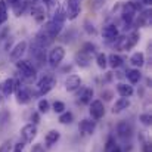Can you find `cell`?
Segmentation results:
<instances>
[{
	"instance_id": "1",
	"label": "cell",
	"mask_w": 152,
	"mask_h": 152,
	"mask_svg": "<svg viewBox=\"0 0 152 152\" xmlns=\"http://www.w3.org/2000/svg\"><path fill=\"white\" fill-rule=\"evenodd\" d=\"M140 40V34L139 31H133L130 33L129 36H121V37H117L115 39V49L117 50H123L127 52L130 49H133Z\"/></svg>"
},
{
	"instance_id": "2",
	"label": "cell",
	"mask_w": 152,
	"mask_h": 152,
	"mask_svg": "<svg viewBox=\"0 0 152 152\" xmlns=\"http://www.w3.org/2000/svg\"><path fill=\"white\" fill-rule=\"evenodd\" d=\"M55 84H56V78H55L52 74H43L42 78H40V80L37 81V84H36V87L39 89V93H37V95L43 96V95L49 93L52 89L55 87Z\"/></svg>"
},
{
	"instance_id": "3",
	"label": "cell",
	"mask_w": 152,
	"mask_h": 152,
	"mask_svg": "<svg viewBox=\"0 0 152 152\" xmlns=\"http://www.w3.org/2000/svg\"><path fill=\"white\" fill-rule=\"evenodd\" d=\"M16 68H18V71L21 72V75L24 77V78H27V80H33V78H36V66L30 62V61H27V59H19V61H16Z\"/></svg>"
},
{
	"instance_id": "4",
	"label": "cell",
	"mask_w": 152,
	"mask_h": 152,
	"mask_svg": "<svg viewBox=\"0 0 152 152\" xmlns=\"http://www.w3.org/2000/svg\"><path fill=\"white\" fill-rule=\"evenodd\" d=\"M89 112H90V117L96 121V120H101L105 115V105L101 99H95L89 103Z\"/></svg>"
},
{
	"instance_id": "5",
	"label": "cell",
	"mask_w": 152,
	"mask_h": 152,
	"mask_svg": "<svg viewBox=\"0 0 152 152\" xmlns=\"http://www.w3.org/2000/svg\"><path fill=\"white\" fill-rule=\"evenodd\" d=\"M115 132H117V136L123 140H129L133 136V127L127 121H120L115 127Z\"/></svg>"
},
{
	"instance_id": "6",
	"label": "cell",
	"mask_w": 152,
	"mask_h": 152,
	"mask_svg": "<svg viewBox=\"0 0 152 152\" xmlns=\"http://www.w3.org/2000/svg\"><path fill=\"white\" fill-rule=\"evenodd\" d=\"M80 3H81V0H66V6H65V9H66V19L74 21L80 15V10H81Z\"/></svg>"
},
{
	"instance_id": "7",
	"label": "cell",
	"mask_w": 152,
	"mask_h": 152,
	"mask_svg": "<svg viewBox=\"0 0 152 152\" xmlns=\"http://www.w3.org/2000/svg\"><path fill=\"white\" fill-rule=\"evenodd\" d=\"M64 58H65V49L62 46L52 48V50L49 52V64H50V66H53V68L58 66L62 62Z\"/></svg>"
},
{
	"instance_id": "8",
	"label": "cell",
	"mask_w": 152,
	"mask_h": 152,
	"mask_svg": "<svg viewBox=\"0 0 152 152\" xmlns=\"http://www.w3.org/2000/svg\"><path fill=\"white\" fill-rule=\"evenodd\" d=\"M53 43V39L49 36V33L46 30H40L37 34H36V39H34V45L42 48V49H46L48 46H50Z\"/></svg>"
},
{
	"instance_id": "9",
	"label": "cell",
	"mask_w": 152,
	"mask_h": 152,
	"mask_svg": "<svg viewBox=\"0 0 152 152\" xmlns=\"http://www.w3.org/2000/svg\"><path fill=\"white\" fill-rule=\"evenodd\" d=\"M21 136H22V139H24L25 142L31 143V142L36 139V136H37V126L33 124V123L25 124V126L21 129Z\"/></svg>"
},
{
	"instance_id": "10",
	"label": "cell",
	"mask_w": 152,
	"mask_h": 152,
	"mask_svg": "<svg viewBox=\"0 0 152 152\" xmlns=\"http://www.w3.org/2000/svg\"><path fill=\"white\" fill-rule=\"evenodd\" d=\"M78 130H80V133H83L86 136H92L96 132V121L95 120H90V118H84V120L80 121Z\"/></svg>"
},
{
	"instance_id": "11",
	"label": "cell",
	"mask_w": 152,
	"mask_h": 152,
	"mask_svg": "<svg viewBox=\"0 0 152 152\" xmlns=\"http://www.w3.org/2000/svg\"><path fill=\"white\" fill-rule=\"evenodd\" d=\"M81 77L77 74H71L65 78V90L66 92H75L81 87Z\"/></svg>"
},
{
	"instance_id": "12",
	"label": "cell",
	"mask_w": 152,
	"mask_h": 152,
	"mask_svg": "<svg viewBox=\"0 0 152 152\" xmlns=\"http://www.w3.org/2000/svg\"><path fill=\"white\" fill-rule=\"evenodd\" d=\"M102 37L106 40V42H112L118 37V28L115 24H108L102 28Z\"/></svg>"
},
{
	"instance_id": "13",
	"label": "cell",
	"mask_w": 152,
	"mask_h": 152,
	"mask_svg": "<svg viewBox=\"0 0 152 152\" xmlns=\"http://www.w3.org/2000/svg\"><path fill=\"white\" fill-rule=\"evenodd\" d=\"M62 28H64V24H59V22H55V21H49V22L45 25V28H43V30H46V31L49 33V36L55 40V39L61 34Z\"/></svg>"
},
{
	"instance_id": "14",
	"label": "cell",
	"mask_w": 152,
	"mask_h": 152,
	"mask_svg": "<svg viewBox=\"0 0 152 152\" xmlns=\"http://www.w3.org/2000/svg\"><path fill=\"white\" fill-rule=\"evenodd\" d=\"M31 16L34 18L36 22L42 24L46 19V9H45V6L43 4H34L31 7Z\"/></svg>"
},
{
	"instance_id": "15",
	"label": "cell",
	"mask_w": 152,
	"mask_h": 152,
	"mask_svg": "<svg viewBox=\"0 0 152 152\" xmlns=\"http://www.w3.org/2000/svg\"><path fill=\"white\" fill-rule=\"evenodd\" d=\"M27 50V42H19V43H16L13 48H12V50H10V59L12 61H19L21 59V56L25 53Z\"/></svg>"
},
{
	"instance_id": "16",
	"label": "cell",
	"mask_w": 152,
	"mask_h": 152,
	"mask_svg": "<svg viewBox=\"0 0 152 152\" xmlns=\"http://www.w3.org/2000/svg\"><path fill=\"white\" fill-rule=\"evenodd\" d=\"M33 99V95L30 93V90L27 87H21L18 92H16V102L19 105H28Z\"/></svg>"
},
{
	"instance_id": "17",
	"label": "cell",
	"mask_w": 152,
	"mask_h": 152,
	"mask_svg": "<svg viewBox=\"0 0 152 152\" xmlns=\"http://www.w3.org/2000/svg\"><path fill=\"white\" fill-rule=\"evenodd\" d=\"M93 95H95V92H93L92 87H81L80 92H78V99H80L81 103L89 105L90 102L93 101Z\"/></svg>"
},
{
	"instance_id": "18",
	"label": "cell",
	"mask_w": 152,
	"mask_h": 152,
	"mask_svg": "<svg viewBox=\"0 0 152 152\" xmlns=\"http://www.w3.org/2000/svg\"><path fill=\"white\" fill-rule=\"evenodd\" d=\"M75 62H77V65L80 68H89L90 64H92V56L84 53L83 50H80L77 52V55H75Z\"/></svg>"
},
{
	"instance_id": "19",
	"label": "cell",
	"mask_w": 152,
	"mask_h": 152,
	"mask_svg": "<svg viewBox=\"0 0 152 152\" xmlns=\"http://www.w3.org/2000/svg\"><path fill=\"white\" fill-rule=\"evenodd\" d=\"M117 92L121 98H132L133 93H134V89L132 84H127V83H118L117 84Z\"/></svg>"
},
{
	"instance_id": "20",
	"label": "cell",
	"mask_w": 152,
	"mask_h": 152,
	"mask_svg": "<svg viewBox=\"0 0 152 152\" xmlns=\"http://www.w3.org/2000/svg\"><path fill=\"white\" fill-rule=\"evenodd\" d=\"M129 106H130V99H127V98H120V99L115 101L114 106H112V114H121V112L126 111Z\"/></svg>"
},
{
	"instance_id": "21",
	"label": "cell",
	"mask_w": 152,
	"mask_h": 152,
	"mask_svg": "<svg viewBox=\"0 0 152 152\" xmlns=\"http://www.w3.org/2000/svg\"><path fill=\"white\" fill-rule=\"evenodd\" d=\"M130 64L134 66V68H142L145 65V55L143 52H134L132 56H130Z\"/></svg>"
},
{
	"instance_id": "22",
	"label": "cell",
	"mask_w": 152,
	"mask_h": 152,
	"mask_svg": "<svg viewBox=\"0 0 152 152\" xmlns=\"http://www.w3.org/2000/svg\"><path fill=\"white\" fill-rule=\"evenodd\" d=\"M126 77H127L130 84H137L140 81V78H142V72L137 68H132V69L126 71Z\"/></svg>"
},
{
	"instance_id": "23",
	"label": "cell",
	"mask_w": 152,
	"mask_h": 152,
	"mask_svg": "<svg viewBox=\"0 0 152 152\" xmlns=\"http://www.w3.org/2000/svg\"><path fill=\"white\" fill-rule=\"evenodd\" d=\"M13 83H15V78H6L1 84H0V89H1V95L9 98L12 93H13Z\"/></svg>"
},
{
	"instance_id": "24",
	"label": "cell",
	"mask_w": 152,
	"mask_h": 152,
	"mask_svg": "<svg viewBox=\"0 0 152 152\" xmlns=\"http://www.w3.org/2000/svg\"><path fill=\"white\" fill-rule=\"evenodd\" d=\"M106 61H108V66H111L112 69H117V68H120L121 65H123V58L120 56V55H117V53H111V55H108L106 56Z\"/></svg>"
},
{
	"instance_id": "25",
	"label": "cell",
	"mask_w": 152,
	"mask_h": 152,
	"mask_svg": "<svg viewBox=\"0 0 152 152\" xmlns=\"http://www.w3.org/2000/svg\"><path fill=\"white\" fill-rule=\"evenodd\" d=\"M151 24V9H146V10H143L140 15H139V18L136 19V25L137 27H146V25H149Z\"/></svg>"
},
{
	"instance_id": "26",
	"label": "cell",
	"mask_w": 152,
	"mask_h": 152,
	"mask_svg": "<svg viewBox=\"0 0 152 152\" xmlns=\"http://www.w3.org/2000/svg\"><path fill=\"white\" fill-rule=\"evenodd\" d=\"M105 152H123L121 145H118L115 142V137L114 136H109L106 143H105Z\"/></svg>"
},
{
	"instance_id": "27",
	"label": "cell",
	"mask_w": 152,
	"mask_h": 152,
	"mask_svg": "<svg viewBox=\"0 0 152 152\" xmlns=\"http://www.w3.org/2000/svg\"><path fill=\"white\" fill-rule=\"evenodd\" d=\"M59 139H61V133L58 130H49L45 136V142H46L48 146H53Z\"/></svg>"
},
{
	"instance_id": "28",
	"label": "cell",
	"mask_w": 152,
	"mask_h": 152,
	"mask_svg": "<svg viewBox=\"0 0 152 152\" xmlns=\"http://www.w3.org/2000/svg\"><path fill=\"white\" fill-rule=\"evenodd\" d=\"M52 21L59 22V24H64V22L66 21V9H65V6H59V7L55 10Z\"/></svg>"
},
{
	"instance_id": "29",
	"label": "cell",
	"mask_w": 152,
	"mask_h": 152,
	"mask_svg": "<svg viewBox=\"0 0 152 152\" xmlns=\"http://www.w3.org/2000/svg\"><path fill=\"white\" fill-rule=\"evenodd\" d=\"M58 121H59L61 124H71V123L74 121V114H72L71 111H64L62 114H59Z\"/></svg>"
},
{
	"instance_id": "30",
	"label": "cell",
	"mask_w": 152,
	"mask_h": 152,
	"mask_svg": "<svg viewBox=\"0 0 152 152\" xmlns=\"http://www.w3.org/2000/svg\"><path fill=\"white\" fill-rule=\"evenodd\" d=\"M27 6H28V1H27V0H21L19 3H16V4H15V6H12V7H13L15 15H16V16H21V15L25 12Z\"/></svg>"
},
{
	"instance_id": "31",
	"label": "cell",
	"mask_w": 152,
	"mask_h": 152,
	"mask_svg": "<svg viewBox=\"0 0 152 152\" xmlns=\"http://www.w3.org/2000/svg\"><path fill=\"white\" fill-rule=\"evenodd\" d=\"M37 109L40 114H48L50 111V103L48 99H40L39 103H37Z\"/></svg>"
},
{
	"instance_id": "32",
	"label": "cell",
	"mask_w": 152,
	"mask_h": 152,
	"mask_svg": "<svg viewBox=\"0 0 152 152\" xmlns=\"http://www.w3.org/2000/svg\"><path fill=\"white\" fill-rule=\"evenodd\" d=\"M81 50L84 52V53H87V55H95L96 50H98V48H96V45L95 43H92V42H86L84 45H83V48H81Z\"/></svg>"
},
{
	"instance_id": "33",
	"label": "cell",
	"mask_w": 152,
	"mask_h": 152,
	"mask_svg": "<svg viewBox=\"0 0 152 152\" xmlns=\"http://www.w3.org/2000/svg\"><path fill=\"white\" fill-rule=\"evenodd\" d=\"M96 65L101 68V69H105L108 66V61H106V55L105 53H96Z\"/></svg>"
},
{
	"instance_id": "34",
	"label": "cell",
	"mask_w": 152,
	"mask_h": 152,
	"mask_svg": "<svg viewBox=\"0 0 152 152\" xmlns=\"http://www.w3.org/2000/svg\"><path fill=\"white\" fill-rule=\"evenodd\" d=\"M0 19L3 24L7 21V4L4 0H0Z\"/></svg>"
},
{
	"instance_id": "35",
	"label": "cell",
	"mask_w": 152,
	"mask_h": 152,
	"mask_svg": "<svg viewBox=\"0 0 152 152\" xmlns=\"http://www.w3.org/2000/svg\"><path fill=\"white\" fill-rule=\"evenodd\" d=\"M52 109H53L56 114H62L64 111H66V106H65V103L62 101H55L53 105H52Z\"/></svg>"
},
{
	"instance_id": "36",
	"label": "cell",
	"mask_w": 152,
	"mask_h": 152,
	"mask_svg": "<svg viewBox=\"0 0 152 152\" xmlns=\"http://www.w3.org/2000/svg\"><path fill=\"white\" fill-rule=\"evenodd\" d=\"M139 121L143 124V126H146V127H149L152 124V117L149 112H143V114H140L139 115Z\"/></svg>"
},
{
	"instance_id": "37",
	"label": "cell",
	"mask_w": 152,
	"mask_h": 152,
	"mask_svg": "<svg viewBox=\"0 0 152 152\" xmlns=\"http://www.w3.org/2000/svg\"><path fill=\"white\" fill-rule=\"evenodd\" d=\"M84 30L87 34H96V28L93 27V24H90V21H84Z\"/></svg>"
},
{
	"instance_id": "38",
	"label": "cell",
	"mask_w": 152,
	"mask_h": 152,
	"mask_svg": "<svg viewBox=\"0 0 152 152\" xmlns=\"http://www.w3.org/2000/svg\"><path fill=\"white\" fill-rule=\"evenodd\" d=\"M10 149H12L10 140H4V142L0 145V152H10Z\"/></svg>"
},
{
	"instance_id": "39",
	"label": "cell",
	"mask_w": 152,
	"mask_h": 152,
	"mask_svg": "<svg viewBox=\"0 0 152 152\" xmlns=\"http://www.w3.org/2000/svg\"><path fill=\"white\" fill-rule=\"evenodd\" d=\"M24 149H25V143L24 142H18V143L13 145L12 152H24Z\"/></svg>"
},
{
	"instance_id": "40",
	"label": "cell",
	"mask_w": 152,
	"mask_h": 152,
	"mask_svg": "<svg viewBox=\"0 0 152 152\" xmlns=\"http://www.w3.org/2000/svg\"><path fill=\"white\" fill-rule=\"evenodd\" d=\"M112 95H114V93H112L111 90H103L101 96H102V99H105V101H111V99H112Z\"/></svg>"
},
{
	"instance_id": "41",
	"label": "cell",
	"mask_w": 152,
	"mask_h": 152,
	"mask_svg": "<svg viewBox=\"0 0 152 152\" xmlns=\"http://www.w3.org/2000/svg\"><path fill=\"white\" fill-rule=\"evenodd\" d=\"M31 121H33V124H39L40 123V112H33Z\"/></svg>"
},
{
	"instance_id": "42",
	"label": "cell",
	"mask_w": 152,
	"mask_h": 152,
	"mask_svg": "<svg viewBox=\"0 0 152 152\" xmlns=\"http://www.w3.org/2000/svg\"><path fill=\"white\" fill-rule=\"evenodd\" d=\"M142 149H143V152H152L151 151V143H149V142H146V140H143Z\"/></svg>"
},
{
	"instance_id": "43",
	"label": "cell",
	"mask_w": 152,
	"mask_h": 152,
	"mask_svg": "<svg viewBox=\"0 0 152 152\" xmlns=\"http://www.w3.org/2000/svg\"><path fill=\"white\" fill-rule=\"evenodd\" d=\"M31 152H45V149H43V146H42L40 143H36V145L33 146Z\"/></svg>"
},
{
	"instance_id": "44",
	"label": "cell",
	"mask_w": 152,
	"mask_h": 152,
	"mask_svg": "<svg viewBox=\"0 0 152 152\" xmlns=\"http://www.w3.org/2000/svg\"><path fill=\"white\" fill-rule=\"evenodd\" d=\"M6 1V4H10V6H15L16 3H19L21 0H4Z\"/></svg>"
},
{
	"instance_id": "45",
	"label": "cell",
	"mask_w": 152,
	"mask_h": 152,
	"mask_svg": "<svg viewBox=\"0 0 152 152\" xmlns=\"http://www.w3.org/2000/svg\"><path fill=\"white\" fill-rule=\"evenodd\" d=\"M142 3H143V4H146V6H149V4L152 3V0H142Z\"/></svg>"
},
{
	"instance_id": "46",
	"label": "cell",
	"mask_w": 152,
	"mask_h": 152,
	"mask_svg": "<svg viewBox=\"0 0 152 152\" xmlns=\"http://www.w3.org/2000/svg\"><path fill=\"white\" fill-rule=\"evenodd\" d=\"M1 24H3V22H1V19H0V25H1Z\"/></svg>"
},
{
	"instance_id": "47",
	"label": "cell",
	"mask_w": 152,
	"mask_h": 152,
	"mask_svg": "<svg viewBox=\"0 0 152 152\" xmlns=\"http://www.w3.org/2000/svg\"><path fill=\"white\" fill-rule=\"evenodd\" d=\"M0 101H1V98H0Z\"/></svg>"
},
{
	"instance_id": "48",
	"label": "cell",
	"mask_w": 152,
	"mask_h": 152,
	"mask_svg": "<svg viewBox=\"0 0 152 152\" xmlns=\"http://www.w3.org/2000/svg\"><path fill=\"white\" fill-rule=\"evenodd\" d=\"M101 1H103V0H101Z\"/></svg>"
}]
</instances>
